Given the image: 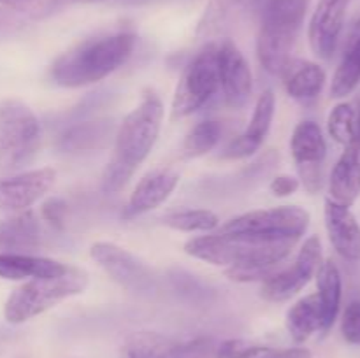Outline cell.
Returning a JSON list of instances; mask_svg holds the SVG:
<instances>
[{"label":"cell","mask_w":360,"mask_h":358,"mask_svg":"<svg viewBox=\"0 0 360 358\" xmlns=\"http://www.w3.org/2000/svg\"><path fill=\"white\" fill-rule=\"evenodd\" d=\"M69 265L28 253H0V277L7 281L42 279L63 274Z\"/></svg>","instance_id":"obj_20"},{"label":"cell","mask_w":360,"mask_h":358,"mask_svg":"<svg viewBox=\"0 0 360 358\" xmlns=\"http://www.w3.org/2000/svg\"><path fill=\"white\" fill-rule=\"evenodd\" d=\"M329 135L345 147H360V104L341 102L330 111L327 119Z\"/></svg>","instance_id":"obj_27"},{"label":"cell","mask_w":360,"mask_h":358,"mask_svg":"<svg viewBox=\"0 0 360 358\" xmlns=\"http://www.w3.org/2000/svg\"><path fill=\"white\" fill-rule=\"evenodd\" d=\"M162 221L165 227L179 232H211L220 225L217 214L210 209L172 211Z\"/></svg>","instance_id":"obj_28"},{"label":"cell","mask_w":360,"mask_h":358,"mask_svg":"<svg viewBox=\"0 0 360 358\" xmlns=\"http://www.w3.org/2000/svg\"><path fill=\"white\" fill-rule=\"evenodd\" d=\"M283 74L285 90L295 100H313L326 84V70L315 62H290Z\"/></svg>","instance_id":"obj_25"},{"label":"cell","mask_w":360,"mask_h":358,"mask_svg":"<svg viewBox=\"0 0 360 358\" xmlns=\"http://www.w3.org/2000/svg\"><path fill=\"white\" fill-rule=\"evenodd\" d=\"M127 358H214L217 343L210 337L178 340L157 332H137L123 346Z\"/></svg>","instance_id":"obj_11"},{"label":"cell","mask_w":360,"mask_h":358,"mask_svg":"<svg viewBox=\"0 0 360 358\" xmlns=\"http://www.w3.org/2000/svg\"><path fill=\"white\" fill-rule=\"evenodd\" d=\"M220 90L218 76V42H210L185 67L172 97V119L199 111Z\"/></svg>","instance_id":"obj_7"},{"label":"cell","mask_w":360,"mask_h":358,"mask_svg":"<svg viewBox=\"0 0 360 358\" xmlns=\"http://www.w3.org/2000/svg\"><path fill=\"white\" fill-rule=\"evenodd\" d=\"M267 357L264 358H311V351L306 347H290V350L267 351Z\"/></svg>","instance_id":"obj_35"},{"label":"cell","mask_w":360,"mask_h":358,"mask_svg":"<svg viewBox=\"0 0 360 358\" xmlns=\"http://www.w3.org/2000/svg\"><path fill=\"white\" fill-rule=\"evenodd\" d=\"M290 153L299 168L304 188L316 193L322 188V164L327 154V142L322 128L315 121H301L290 139Z\"/></svg>","instance_id":"obj_12"},{"label":"cell","mask_w":360,"mask_h":358,"mask_svg":"<svg viewBox=\"0 0 360 358\" xmlns=\"http://www.w3.org/2000/svg\"><path fill=\"white\" fill-rule=\"evenodd\" d=\"M221 137V126L218 121H200L186 133L183 151L186 157H202L217 147Z\"/></svg>","instance_id":"obj_29"},{"label":"cell","mask_w":360,"mask_h":358,"mask_svg":"<svg viewBox=\"0 0 360 358\" xmlns=\"http://www.w3.org/2000/svg\"><path fill=\"white\" fill-rule=\"evenodd\" d=\"M322 262V242L316 235H311L306 239L290 267H283L264 279L260 295L269 302L288 300L316 276Z\"/></svg>","instance_id":"obj_9"},{"label":"cell","mask_w":360,"mask_h":358,"mask_svg":"<svg viewBox=\"0 0 360 358\" xmlns=\"http://www.w3.org/2000/svg\"><path fill=\"white\" fill-rule=\"evenodd\" d=\"M271 192L276 197H288L292 193L297 192L299 188V179L294 175H278L271 181L269 185Z\"/></svg>","instance_id":"obj_33"},{"label":"cell","mask_w":360,"mask_h":358,"mask_svg":"<svg viewBox=\"0 0 360 358\" xmlns=\"http://www.w3.org/2000/svg\"><path fill=\"white\" fill-rule=\"evenodd\" d=\"M86 286L88 274L77 267H69L55 277L30 279L9 295L4 305V316L13 325H20L55 307L65 298L83 293Z\"/></svg>","instance_id":"obj_5"},{"label":"cell","mask_w":360,"mask_h":358,"mask_svg":"<svg viewBox=\"0 0 360 358\" xmlns=\"http://www.w3.org/2000/svg\"><path fill=\"white\" fill-rule=\"evenodd\" d=\"M269 347L246 339H227L217 344L214 358H257L266 354Z\"/></svg>","instance_id":"obj_30"},{"label":"cell","mask_w":360,"mask_h":358,"mask_svg":"<svg viewBox=\"0 0 360 358\" xmlns=\"http://www.w3.org/2000/svg\"><path fill=\"white\" fill-rule=\"evenodd\" d=\"M323 218L329 241L338 255L348 262H360V225L350 207L340 206L327 199Z\"/></svg>","instance_id":"obj_17"},{"label":"cell","mask_w":360,"mask_h":358,"mask_svg":"<svg viewBox=\"0 0 360 358\" xmlns=\"http://www.w3.org/2000/svg\"><path fill=\"white\" fill-rule=\"evenodd\" d=\"M287 330L295 343H304L322 329V314L316 293L299 298L287 312Z\"/></svg>","instance_id":"obj_26"},{"label":"cell","mask_w":360,"mask_h":358,"mask_svg":"<svg viewBox=\"0 0 360 358\" xmlns=\"http://www.w3.org/2000/svg\"><path fill=\"white\" fill-rule=\"evenodd\" d=\"M262 0H210L197 25L195 35L200 41H211L257 9Z\"/></svg>","instance_id":"obj_19"},{"label":"cell","mask_w":360,"mask_h":358,"mask_svg":"<svg viewBox=\"0 0 360 358\" xmlns=\"http://www.w3.org/2000/svg\"><path fill=\"white\" fill-rule=\"evenodd\" d=\"M90 256L115 283L136 293L151 291L155 286V274L143 260L115 242H95Z\"/></svg>","instance_id":"obj_10"},{"label":"cell","mask_w":360,"mask_h":358,"mask_svg":"<svg viewBox=\"0 0 360 358\" xmlns=\"http://www.w3.org/2000/svg\"><path fill=\"white\" fill-rule=\"evenodd\" d=\"M136 48L130 32L90 39L69 49L53 62L51 77L58 86L81 88L105 79L125 65Z\"/></svg>","instance_id":"obj_3"},{"label":"cell","mask_w":360,"mask_h":358,"mask_svg":"<svg viewBox=\"0 0 360 358\" xmlns=\"http://www.w3.org/2000/svg\"><path fill=\"white\" fill-rule=\"evenodd\" d=\"M218 76L227 105L243 107L252 95L253 76L245 55L231 39L218 42Z\"/></svg>","instance_id":"obj_13"},{"label":"cell","mask_w":360,"mask_h":358,"mask_svg":"<svg viewBox=\"0 0 360 358\" xmlns=\"http://www.w3.org/2000/svg\"><path fill=\"white\" fill-rule=\"evenodd\" d=\"M316 297L320 304V314H322V329L320 332L327 333L333 329L341 307V297H343V281L341 272L333 260H326L316 272Z\"/></svg>","instance_id":"obj_22"},{"label":"cell","mask_w":360,"mask_h":358,"mask_svg":"<svg viewBox=\"0 0 360 358\" xmlns=\"http://www.w3.org/2000/svg\"><path fill=\"white\" fill-rule=\"evenodd\" d=\"M164 104L153 91H146L127 114L116 133L115 151L102 174V192L116 193L130 181L134 172L148 158L160 135Z\"/></svg>","instance_id":"obj_2"},{"label":"cell","mask_w":360,"mask_h":358,"mask_svg":"<svg viewBox=\"0 0 360 358\" xmlns=\"http://www.w3.org/2000/svg\"><path fill=\"white\" fill-rule=\"evenodd\" d=\"M39 223L34 213L21 214L0 225V253H27L39 246Z\"/></svg>","instance_id":"obj_24"},{"label":"cell","mask_w":360,"mask_h":358,"mask_svg":"<svg viewBox=\"0 0 360 358\" xmlns=\"http://www.w3.org/2000/svg\"><path fill=\"white\" fill-rule=\"evenodd\" d=\"M41 213L46 221H49L51 225H56V227H62L63 213H65V204L58 199H51L42 206Z\"/></svg>","instance_id":"obj_34"},{"label":"cell","mask_w":360,"mask_h":358,"mask_svg":"<svg viewBox=\"0 0 360 358\" xmlns=\"http://www.w3.org/2000/svg\"><path fill=\"white\" fill-rule=\"evenodd\" d=\"M41 123L35 112L16 98L0 102V171L27 164L39 147Z\"/></svg>","instance_id":"obj_6"},{"label":"cell","mask_w":360,"mask_h":358,"mask_svg":"<svg viewBox=\"0 0 360 358\" xmlns=\"http://www.w3.org/2000/svg\"><path fill=\"white\" fill-rule=\"evenodd\" d=\"M72 2H95V0H72Z\"/></svg>","instance_id":"obj_36"},{"label":"cell","mask_w":360,"mask_h":358,"mask_svg":"<svg viewBox=\"0 0 360 358\" xmlns=\"http://www.w3.org/2000/svg\"><path fill=\"white\" fill-rule=\"evenodd\" d=\"M55 179L56 172L49 167L0 179V209L18 213L30 209L51 190Z\"/></svg>","instance_id":"obj_14"},{"label":"cell","mask_w":360,"mask_h":358,"mask_svg":"<svg viewBox=\"0 0 360 358\" xmlns=\"http://www.w3.org/2000/svg\"><path fill=\"white\" fill-rule=\"evenodd\" d=\"M352 0H319L309 21V46L319 58L334 55Z\"/></svg>","instance_id":"obj_15"},{"label":"cell","mask_w":360,"mask_h":358,"mask_svg":"<svg viewBox=\"0 0 360 358\" xmlns=\"http://www.w3.org/2000/svg\"><path fill=\"white\" fill-rule=\"evenodd\" d=\"M360 195V147H347L329 179V199L350 207Z\"/></svg>","instance_id":"obj_21"},{"label":"cell","mask_w":360,"mask_h":358,"mask_svg":"<svg viewBox=\"0 0 360 358\" xmlns=\"http://www.w3.org/2000/svg\"><path fill=\"white\" fill-rule=\"evenodd\" d=\"M274 109H276V97H274L273 90H266L257 100L246 130L225 147L221 157L239 160V158H248L255 154L269 133L271 123L274 118Z\"/></svg>","instance_id":"obj_16"},{"label":"cell","mask_w":360,"mask_h":358,"mask_svg":"<svg viewBox=\"0 0 360 358\" xmlns=\"http://www.w3.org/2000/svg\"><path fill=\"white\" fill-rule=\"evenodd\" d=\"M63 2H72V0H0V4H4L9 9L18 11V13L32 14V16L49 13L58 4Z\"/></svg>","instance_id":"obj_32"},{"label":"cell","mask_w":360,"mask_h":358,"mask_svg":"<svg viewBox=\"0 0 360 358\" xmlns=\"http://www.w3.org/2000/svg\"><path fill=\"white\" fill-rule=\"evenodd\" d=\"M341 333L348 344L360 346V300H352L341 318Z\"/></svg>","instance_id":"obj_31"},{"label":"cell","mask_w":360,"mask_h":358,"mask_svg":"<svg viewBox=\"0 0 360 358\" xmlns=\"http://www.w3.org/2000/svg\"><path fill=\"white\" fill-rule=\"evenodd\" d=\"M178 183L179 174L172 168H162V171L146 174L130 193L125 216H139V214L157 209L171 197Z\"/></svg>","instance_id":"obj_18"},{"label":"cell","mask_w":360,"mask_h":358,"mask_svg":"<svg viewBox=\"0 0 360 358\" xmlns=\"http://www.w3.org/2000/svg\"><path fill=\"white\" fill-rule=\"evenodd\" d=\"M295 241H274L246 234H224L190 239L185 244L186 255L211 265L225 267L232 281L250 283L264 281L280 270V263L290 255Z\"/></svg>","instance_id":"obj_1"},{"label":"cell","mask_w":360,"mask_h":358,"mask_svg":"<svg viewBox=\"0 0 360 358\" xmlns=\"http://www.w3.org/2000/svg\"><path fill=\"white\" fill-rule=\"evenodd\" d=\"M309 227V214L297 206H280L271 209L250 211L225 221L218 232L246 234L274 241H295L304 235Z\"/></svg>","instance_id":"obj_8"},{"label":"cell","mask_w":360,"mask_h":358,"mask_svg":"<svg viewBox=\"0 0 360 358\" xmlns=\"http://www.w3.org/2000/svg\"><path fill=\"white\" fill-rule=\"evenodd\" d=\"M309 0H264L257 56L269 74H283L304 23Z\"/></svg>","instance_id":"obj_4"},{"label":"cell","mask_w":360,"mask_h":358,"mask_svg":"<svg viewBox=\"0 0 360 358\" xmlns=\"http://www.w3.org/2000/svg\"><path fill=\"white\" fill-rule=\"evenodd\" d=\"M360 83V20L354 25L345 44L343 56L330 83V97H348Z\"/></svg>","instance_id":"obj_23"}]
</instances>
